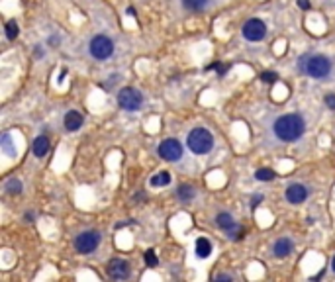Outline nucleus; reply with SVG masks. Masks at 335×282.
<instances>
[{"instance_id": "obj_13", "label": "nucleus", "mask_w": 335, "mask_h": 282, "mask_svg": "<svg viewBox=\"0 0 335 282\" xmlns=\"http://www.w3.org/2000/svg\"><path fill=\"white\" fill-rule=\"evenodd\" d=\"M216 224H218V228L223 230L225 234H229L231 230H235V228H237V224H235L233 216H231V214H227V212H220V214L216 216Z\"/></svg>"}, {"instance_id": "obj_17", "label": "nucleus", "mask_w": 335, "mask_h": 282, "mask_svg": "<svg viewBox=\"0 0 335 282\" xmlns=\"http://www.w3.org/2000/svg\"><path fill=\"white\" fill-rule=\"evenodd\" d=\"M194 188L190 186V184H180L179 188H177V196H179L182 202H188V200H192L194 198Z\"/></svg>"}, {"instance_id": "obj_1", "label": "nucleus", "mask_w": 335, "mask_h": 282, "mask_svg": "<svg viewBox=\"0 0 335 282\" xmlns=\"http://www.w3.org/2000/svg\"><path fill=\"white\" fill-rule=\"evenodd\" d=\"M272 132H274V136L280 141L290 143V141L300 140L304 136L306 122H304V118L298 116V114H284V116H280L274 122Z\"/></svg>"}, {"instance_id": "obj_21", "label": "nucleus", "mask_w": 335, "mask_h": 282, "mask_svg": "<svg viewBox=\"0 0 335 282\" xmlns=\"http://www.w3.org/2000/svg\"><path fill=\"white\" fill-rule=\"evenodd\" d=\"M6 192H8V194H20V192H22V182H20L18 178H10V180L6 182Z\"/></svg>"}, {"instance_id": "obj_27", "label": "nucleus", "mask_w": 335, "mask_h": 282, "mask_svg": "<svg viewBox=\"0 0 335 282\" xmlns=\"http://www.w3.org/2000/svg\"><path fill=\"white\" fill-rule=\"evenodd\" d=\"M261 202H263V196H261V194H255V196L251 198V208H257Z\"/></svg>"}, {"instance_id": "obj_7", "label": "nucleus", "mask_w": 335, "mask_h": 282, "mask_svg": "<svg viewBox=\"0 0 335 282\" xmlns=\"http://www.w3.org/2000/svg\"><path fill=\"white\" fill-rule=\"evenodd\" d=\"M241 32H243V38L247 42H261L265 38V34H267V26L259 18H251V20L245 22Z\"/></svg>"}, {"instance_id": "obj_30", "label": "nucleus", "mask_w": 335, "mask_h": 282, "mask_svg": "<svg viewBox=\"0 0 335 282\" xmlns=\"http://www.w3.org/2000/svg\"><path fill=\"white\" fill-rule=\"evenodd\" d=\"M331 268H333V272H335V257H333V260H331Z\"/></svg>"}, {"instance_id": "obj_3", "label": "nucleus", "mask_w": 335, "mask_h": 282, "mask_svg": "<svg viewBox=\"0 0 335 282\" xmlns=\"http://www.w3.org/2000/svg\"><path fill=\"white\" fill-rule=\"evenodd\" d=\"M188 149L192 151V153H196V155H206V153H210L212 151V147H214V136L208 132V130H204V128H194L190 134H188Z\"/></svg>"}, {"instance_id": "obj_2", "label": "nucleus", "mask_w": 335, "mask_h": 282, "mask_svg": "<svg viewBox=\"0 0 335 282\" xmlns=\"http://www.w3.org/2000/svg\"><path fill=\"white\" fill-rule=\"evenodd\" d=\"M331 61L325 55H306L300 63V69L313 78H325L331 72Z\"/></svg>"}, {"instance_id": "obj_16", "label": "nucleus", "mask_w": 335, "mask_h": 282, "mask_svg": "<svg viewBox=\"0 0 335 282\" xmlns=\"http://www.w3.org/2000/svg\"><path fill=\"white\" fill-rule=\"evenodd\" d=\"M171 182V174L167 172V170H161V172H157L155 176H151V186H167Z\"/></svg>"}, {"instance_id": "obj_14", "label": "nucleus", "mask_w": 335, "mask_h": 282, "mask_svg": "<svg viewBox=\"0 0 335 282\" xmlns=\"http://www.w3.org/2000/svg\"><path fill=\"white\" fill-rule=\"evenodd\" d=\"M49 147H51L49 138H45V136L36 138V141H34V155H36V157H45L47 151H49Z\"/></svg>"}, {"instance_id": "obj_9", "label": "nucleus", "mask_w": 335, "mask_h": 282, "mask_svg": "<svg viewBox=\"0 0 335 282\" xmlns=\"http://www.w3.org/2000/svg\"><path fill=\"white\" fill-rule=\"evenodd\" d=\"M106 272L114 280H126L132 274V266L124 258H112L110 262H108V266H106Z\"/></svg>"}, {"instance_id": "obj_20", "label": "nucleus", "mask_w": 335, "mask_h": 282, "mask_svg": "<svg viewBox=\"0 0 335 282\" xmlns=\"http://www.w3.org/2000/svg\"><path fill=\"white\" fill-rule=\"evenodd\" d=\"M276 174H274V170H270V168H259L257 172H255V178L257 180H263V182H267V180H272Z\"/></svg>"}, {"instance_id": "obj_11", "label": "nucleus", "mask_w": 335, "mask_h": 282, "mask_svg": "<svg viewBox=\"0 0 335 282\" xmlns=\"http://www.w3.org/2000/svg\"><path fill=\"white\" fill-rule=\"evenodd\" d=\"M292 251H294V243H292V239H288V237H280L272 245V253H274V257L278 258L288 257Z\"/></svg>"}, {"instance_id": "obj_8", "label": "nucleus", "mask_w": 335, "mask_h": 282, "mask_svg": "<svg viewBox=\"0 0 335 282\" xmlns=\"http://www.w3.org/2000/svg\"><path fill=\"white\" fill-rule=\"evenodd\" d=\"M159 155L165 159V161H179L182 157V145H180L179 140L175 138H169V140L161 141L159 145Z\"/></svg>"}, {"instance_id": "obj_19", "label": "nucleus", "mask_w": 335, "mask_h": 282, "mask_svg": "<svg viewBox=\"0 0 335 282\" xmlns=\"http://www.w3.org/2000/svg\"><path fill=\"white\" fill-rule=\"evenodd\" d=\"M18 34H20V28H18L16 20H10V22L6 24V38L12 42V40H16V38H18Z\"/></svg>"}, {"instance_id": "obj_23", "label": "nucleus", "mask_w": 335, "mask_h": 282, "mask_svg": "<svg viewBox=\"0 0 335 282\" xmlns=\"http://www.w3.org/2000/svg\"><path fill=\"white\" fill-rule=\"evenodd\" d=\"M145 262H147L149 266H157V262H159V260H157V255H155V251H153V249H149V251L145 253Z\"/></svg>"}, {"instance_id": "obj_10", "label": "nucleus", "mask_w": 335, "mask_h": 282, "mask_svg": "<svg viewBox=\"0 0 335 282\" xmlns=\"http://www.w3.org/2000/svg\"><path fill=\"white\" fill-rule=\"evenodd\" d=\"M308 198V188L304 184H290L286 188V200L290 204H302Z\"/></svg>"}, {"instance_id": "obj_6", "label": "nucleus", "mask_w": 335, "mask_h": 282, "mask_svg": "<svg viewBox=\"0 0 335 282\" xmlns=\"http://www.w3.org/2000/svg\"><path fill=\"white\" fill-rule=\"evenodd\" d=\"M98 245H100V234L98 232H85L75 239V249L81 255H89L92 251H96Z\"/></svg>"}, {"instance_id": "obj_28", "label": "nucleus", "mask_w": 335, "mask_h": 282, "mask_svg": "<svg viewBox=\"0 0 335 282\" xmlns=\"http://www.w3.org/2000/svg\"><path fill=\"white\" fill-rule=\"evenodd\" d=\"M216 280H233V276L231 274H218Z\"/></svg>"}, {"instance_id": "obj_29", "label": "nucleus", "mask_w": 335, "mask_h": 282, "mask_svg": "<svg viewBox=\"0 0 335 282\" xmlns=\"http://www.w3.org/2000/svg\"><path fill=\"white\" fill-rule=\"evenodd\" d=\"M298 6L304 8V10H308V8H310V2H308V0H298Z\"/></svg>"}, {"instance_id": "obj_5", "label": "nucleus", "mask_w": 335, "mask_h": 282, "mask_svg": "<svg viewBox=\"0 0 335 282\" xmlns=\"http://www.w3.org/2000/svg\"><path fill=\"white\" fill-rule=\"evenodd\" d=\"M118 104L124 110H128V112H135V110L141 108L143 96H141V92H137L135 88H122L120 94H118Z\"/></svg>"}, {"instance_id": "obj_26", "label": "nucleus", "mask_w": 335, "mask_h": 282, "mask_svg": "<svg viewBox=\"0 0 335 282\" xmlns=\"http://www.w3.org/2000/svg\"><path fill=\"white\" fill-rule=\"evenodd\" d=\"M325 104L329 110H335V94H325Z\"/></svg>"}, {"instance_id": "obj_12", "label": "nucleus", "mask_w": 335, "mask_h": 282, "mask_svg": "<svg viewBox=\"0 0 335 282\" xmlns=\"http://www.w3.org/2000/svg\"><path fill=\"white\" fill-rule=\"evenodd\" d=\"M83 122H85V118L81 112H77V110H71L65 114V128H67V132H77V130H81L83 128Z\"/></svg>"}, {"instance_id": "obj_4", "label": "nucleus", "mask_w": 335, "mask_h": 282, "mask_svg": "<svg viewBox=\"0 0 335 282\" xmlns=\"http://www.w3.org/2000/svg\"><path fill=\"white\" fill-rule=\"evenodd\" d=\"M89 51L94 59L104 61V59H108L112 53H114V44H112L110 38H106V36H96V38L90 40Z\"/></svg>"}, {"instance_id": "obj_25", "label": "nucleus", "mask_w": 335, "mask_h": 282, "mask_svg": "<svg viewBox=\"0 0 335 282\" xmlns=\"http://www.w3.org/2000/svg\"><path fill=\"white\" fill-rule=\"evenodd\" d=\"M261 78H263L265 82H268V84H272V82H276L278 74H276V72H270V70H268V72H263V74H261Z\"/></svg>"}, {"instance_id": "obj_22", "label": "nucleus", "mask_w": 335, "mask_h": 282, "mask_svg": "<svg viewBox=\"0 0 335 282\" xmlns=\"http://www.w3.org/2000/svg\"><path fill=\"white\" fill-rule=\"evenodd\" d=\"M2 149H4L8 155H16V149L12 147V143H10V136H8V134H4V136H2Z\"/></svg>"}, {"instance_id": "obj_24", "label": "nucleus", "mask_w": 335, "mask_h": 282, "mask_svg": "<svg viewBox=\"0 0 335 282\" xmlns=\"http://www.w3.org/2000/svg\"><path fill=\"white\" fill-rule=\"evenodd\" d=\"M218 70V74H225V72H227V69H229V67H227V65H225V63H212V65H210V67H208V70Z\"/></svg>"}, {"instance_id": "obj_18", "label": "nucleus", "mask_w": 335, "mask_h": 282, "mask_svg": "<svg viewBox=\"0 0 335 282\" xmlns=\"http://www.w3.org/2000/svg\"><path fill=\"white\" fill-rule=\"evenodd\" d=\"M182 6L190 12H200L208 6V0H182Z\"/></svg>"}, {"instance_id": "obj_15", "label": "nucleus", "mask_w": 335, "mask_h": 282, "mask_svg": "<svg viewBox=\"0 0 335 282\" xmlns=\"http://www.w3.org/2000/svg\"><path fill=\"white\" fill-rule=\"evenodd\" d=\"M210 255H212V243H210V239H206V237L196 239V257L208 258Z\"/></svg>"}]
</instances>
